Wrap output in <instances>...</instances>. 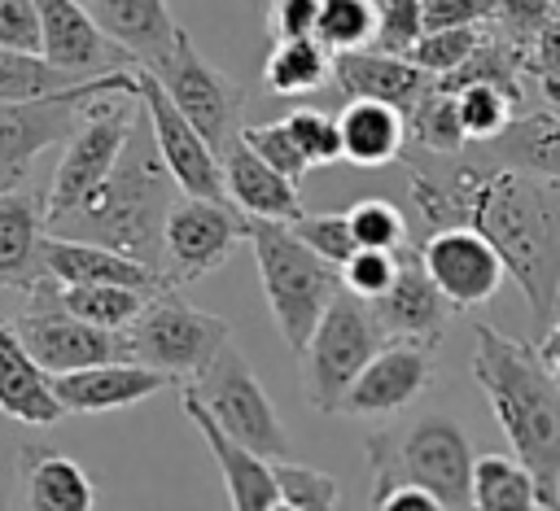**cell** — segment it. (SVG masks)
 I'll use <instances>...</instances> for the list:
<instances>
[{"label": "cell", "instance_id": "obj_1", "mask_svg": "<svg viewBox=\"0 0 560 511\" xmlns=\"http://www.w3.org/2000/svg\"><path fill=\"white\" fill-rule=\"evenodd\" d=\"M411 210L429 231L477 227L503 258L529 314L542 323L560 310V183L468 157H411Z\"/></svg>", "mask_w": 560, "mask_h": 511}, {"label": "cell", "instance_id": "obj_2", "mask_svg": "<svg viewBox=\"0 0 560 511\" xmlns=\"http://www.w3.org/2000/svg\"><path fill=\"white\" fill-rule=\"evenodd\" d=\"M468 371L512 454L534 472L547 511H560V380L538 358V345H525L490 323H472Z\"/></svg>", "mask_w": 560, "mask_h": 511}, {"label": "cell", "instance_id": "obj_3", "mask_svg": "<svg viewBox=\"0 0 560 511\" xmlns=\"http://www.w3.org/2000/svg\"><path fill=\"white\" fill-rule=\"evenodd\" d=\"M179 183L166 170L149 114L140 109L131 122V135L109 170V179L70 214L61 218L52 231L57 236H74V240H96L109 249H122L158 271H166V253H162V227L171 205L179 201ZM171 275V271H166Z\"/></svg>", "mask_w": 560, "mask_h": 511}, {"label": "cell", "instance_id": "obj_4", "mask_svg": "<svg viewBox=\"0 0 560 511\" xmlns=\"http://www.w3.org/2000/svg\"><path fill=\"white\" fill-rule=\"evenodd\" d=\"M363 459H368L372 494L394 485H416L442 498L446 511H468L477 454L459 419L442 411H424L416 419L389 424L363 441Z\"/></svg>", "mask_w": 560, "mask_h": 511}, {"label": "cell", "instance_id": "obj_5", "mask_svg": "<svg viewBox=\"0 0 560 511\" xmlns=\"http://www.w3.org/2000/svg\"><path fill=\"white\" fill-rule=\"evenodd\" d=\"M245 245L254 253L258 284H262L267 310H271L284 345L293 354H302V345L311 341L315 323L324 319V310L332 306V297L346 288L341 284V266H332L311 245H302L289 223L249 218Z\"/></svg>", "mask_w": 560, "mask_h": 511}, {"label": "cell", "instance_id": "obj_6", "mask_svg": "<svg viewBox=\"0 0 560 511\" xmlns=\"http://www.w3.org/2000/svg\"><path fill=\"white\" fill-rule=\"evenodd\" d=\"M136 114H140L136 92H109V96H96V100L83 109L74 135H70L66 148H61V162H57L48 188H44L48 231H52L61 218H70V214L109 179V170H114V162H118V153H122L127 135H131Z\"/></svg>", "mask_w": 560, "mask_h": 511}, {"label": "cell", "instance_id": "obj_7", "mask_svg": "<svg viewBox=\"0 0 560 511\" xmlns=\"http://www.w3.org/2000/svg\"><path fill=\"white\" fill-rule=\"evenodd\" d=\"M127 336H131V358L136 363L162 371L166 380L188 384L232 341V323L223 314L188 306L179 297V288H162L144 301L136 323L127 328Z\"/></svg>", "mask_w": 560, "mask_h": 511}, {"label": "cell", "instance_id": "obj_8", "mask_svg": "<svg viewBox=\"0 0 560 511\" xmlns=\"http://www.w3.org/2000/svg\"><path fill=\"white\" fill-rule=\"evenodd\" d=\"M385 341L389 336L381 332L372 306L341 288L332 306L324 310V319L315 323L311 341L302 345V380H306L311 406L324 415H341L350 384L359 380V371L372 363V354Z\"/></svg>", "mask_w": 560, "mask_h": 511}, {"label": "cell", "instance_id": "obj_9", "mask_svg": "<svg viewBox=\"0 0 560 511\" xmlns=\"http://www.w3.org/2000/svg\"><path fill=\"white\" fill-rule=\"evenodd\" d=\"M109 92H136V66L131 70H114L101 74L92 83H83L79 92L66 96H44V100H0V197L18 192L22 179L31 175V166L52 148L66 144L83 118V109L96 96Z\"/></svg>", "mask_w": 560, "mask_h": 511}, {"label": "cell", "instance_id": "obj_10", "mask_svg": "<svg viewBox=\"0 0 560 511\" xmlns=\"http://www.w3.org/2000/svg\"><path fill=\"white\" fill-rule=\"evenodd\" d=\"M179 389H188L219 419V428L228 437H236L241 445H249L254 454H262L271 463L293 459V441L284 432V419H280L271 393L262 389L258 371L249 367V358L232 341L214 354V363L197 380H188Z\"/></svg>", "mask_w": 560, "mask_h": 511}, {"label": "cell", "instance_id": "obj_11", "mask_svg": "<svg viewBox=\"0 0 560 511\" xmlns=\"http://www.w3.org/2000/svg\"><path fill=\"white\" fill-rule=\"evenodd\" d=\"M158 74V83L166 87V96L179 105V114L206 135V144L223 157L236 140H241V109H245V92L219 70L210 66L197 44L188 39V31L175 39V48L149 66Z\"/></svg>", "mask_w": 560, "mask_h": 511}, {"label": "cell", "instance_id": "obj_12", "mask_svg": "<svg viewBox=\"0 0 560 511\" xmlns=\"http://www.w3.org/2000/svg\"><path fill=\"white\" fill-rule=\"evenodd\" d=\"M245 236H249V218L232 201L179 197L162 227V253L171 280L188 284L214 275L236 253V245H245Z\"/></svg>", "mask_w": 560, "mask_h": 511}, {"label": "cell", "instance_id": "obj_13", "mask_svg": "<svg viewBox=\"0 0 560 511\" xmlns=\"http://www.w3.org/2000/svg\"><path fill=\"white\" fill-rule=\"evenodd\" d=\"M136 100L149 114L158 153L166 162V170L175 175L184 197H210V201H228L223 188V157L206 144V135L179 114V105L166 96V87L158 83V74L149 66H136Z\"/></svg>", "mask_w": 560, "mask_h": 511}, {"label": "cell", "instance_id": "obj_14", "mask_svg": "<svg viewBox=\"0 0 560 511\" xmlns=\"http://www.w3.org/2000/svg\"><path fill=\"white\" fill-rule=\"evenodd\" d=\"M416 253H420V266L429 271V280L438 284V293L451 301V310L486 306L508 280L499 249L477 227H464V223L420 236Z\"/></svg>", "mask_w": 560, "mask_h": 511}, {"label": "cell", "instance_id": "obj_15", "mask_svg": "<svg viewBox=\"0 0 560 511\" xmlns=\"http://www.w3.org/2000/svg\"><path fill=\"white\" fill-rule=\"evenodd\" d=\"M13 323H18V336L26 341V349L35 354V363L48 376H66V371H83V367H96V363L131 358V336L127 332L96 328V323L74 319L57 306H31Z\"/></svg>", "mask_w": 560, "mask_h": 511}, {"label": "cell", "instance_id": "obj_16", "mask_svg": "<svg viewBox=\"0 0 560 511\" xmlns=\"http://www.w3.org/2000/svg\"><path fill=\"white\" fill-rule=\"evenodd\" d=\"M429 380H433V345L389 336L372 354V363L359 371V380L350 384L341 415H359V419L402 415L429 389Z\"/></svg>", "mask_w": 560, "mask_h": 511}, {"label": "cell", "instance_id": "obj_17", "mask_svg": "<svg viewBox=\"0 0 560 511\" xmlns=\"http://www.w3.org/2000/svg\"><path fill=\"white\" fill-rule=\"evenodd\" d=\"M4 511H96V480L79 459L48 441L13 450V485Z\"/></svg>", "mask_w": 560, "mask_h": 511}, {"label": "cell", "instance_id": "obj_18", "mask_svg": "<svg viewBox=\"0 0 560 511\" xmlns=\"http://www.w3.org/2000/svg\"><path fill=\"white\" fill-rule=\"evenodd\" d=\"M39 52L74 79H101L140 66L96 26L83 0H39Z\"/></svg>", "mask_w": 560, "mask_h": 511}, {"label": "cell", "instance_id": "obj_19", "mask_svg": "<svg viewBox=\"0 0 560 511\" xmlns=\"http://www.w3.org/2000/svg\"><path fill=\"white\" fill-rule=\"evenodd\" d=\"M179 411H184L188 424L201 432V441H206V450H210V459H214V467H219V476H223V489H228L232 511H267V507L280 498L276 463L262 459V454H254V450L241 445L236 437H228V432L219 428V419H214L188 389H179Z\"/></svg>", "mask_w": 560, "mask_h": 511}, {"label": "cell", "instance_id": "obj_20", "mask_svg": "<svg viewBox=\"0 0 560 511\" xmlns=\"http://www.w3.org/2000/svg\"><path fill=\"white\" fill-rule=\"evenodd\" d=\"M44 275L52 284H127V288H140V293L179 288L166 271H158V266H149V262H140L122 249L57 236V231H48V240H44Z\"/></svg>", "mask_w": 560, "mask_h": 511}, {"label": "cell", "instance_id": "obj_21", "mask_svg": "<svg viewBox=\"0 0 560 511\" xmlns=\"http://www.w3.org/2000/svg\"><path fill=\"white\" fill-rule=\"evenodd\" d=\"M381 332L398 336V341H420V345H438L451 319V301L438 293V284L429 280V271L420 266V253H402V266L394 275V284L368 301Z\"/></svg>", "mask_w": 560, "mask_h": 511}, {"label": "cell", "instance_id": "obj_22", "mask_svg": "<svg viewBox=\"0 0 560 511\" xmlns=\"http://www.w3.org/2000/svg\"><path fill=\"white\" fill-rule=\"evenodd\" d=\"M44 240L48 214L44 192L18 188L0 197V293H35L44 275Z\"/></svg>", "mask_w": 560, "mask_h": 511}, {"label": "cell", "instance_id": "obj_23", "mask_svg": "<svg viewBox=\"0 0 560 511\" xmlns=\"http://www.w3.org/2000/svg\"><path fill=\"white\" fill-rule=\"evenodd\" d=\"M166 384L162 371L136 363V358H118V363H96L83 371H66L52 376V393L61 402L66 415H105V411H122L136 406L144 397H153Z\"/></svg>", "mask_w": 560, "mask_h": 511}, {"label": "cell", "instance_id": "obj_24", "mask_svg": "<svg viewBox=\"0 0 560 511\" xmlns=\"http://www.w3.org/2000/svg\"><path fill=\"white\" fill-rule=\"evenodd\" d=\"M332 83L350 100H381V105H394L407 118V109L438 79H429L411 57H398V52H385V48H359V52H341L332 61Z\"/></svg>", "mask_w": 560, "mask_h": 511}, {"label": "cell", "instance_id": "obj_25", "mask_svg": "<svg viewBox=\"0 0 560 511\" xmlns=\"http://www.w3.org/2000/svg\"><path fill=\"white\" fill-rule=\"evenodd\" d=\"M223 188L228 201L245 218H267V223H298L306 214L302 192L289 175H280L271 162H262L245 140H236L223 153Z\"/></svg>", "mask_w": 560, "mask_h": 511}, {"label": "cell", "instance_id": "obj_26", "mask_svg": "<svg viewBox=\"0 0 560 511\" xmlns=\"http://www.w3.org/2000/svg\"><path fill=\"white\" fill-rule=\"evenodd\" d=\"M0 411L18 424L66 419V411L52 393V376L35 363V354L18 336V323H9L4 314H0Z\"/></svg>", "mask_w": 560, "mask_h": 511}, {"label": "cell", "instance_id": "obj_27", "mask_svg": "<svg viewBox=\"0 0 560 511\" xmlns=\"http://www.w3.org/2000/svg\"><path fill=\"white\" fill-rule=\"evenodd\" d=\"M83 4L96 17V26L140 66H158L184 35L166 0H83Z\"/></svg>", "mask_w": 560, "mask_h": 511}, {"label": "cell", "instance_id": "obj_28", "mask_svg": "<svg viewBox=\"0 0 560 511\" xmlns=\"http://www.w3.org/2000/svg\"><path fill=\"white\" fill-rule=\"evenodd\" d=\"M477 157L508 166V170H525L538 179L560 183V109H542V114H516L494 140L468 144Z\"/></svg>", "mask_w": 560, "mask_h": 511}, {"label": "cell", "instance_id": "obj_29", "mask_svg": "<svg viewBox=\"0 0 560 511\" xmlns=\"http://www.w3.org/2000/svg\"><path fill=\"white\" fill-rule=\"evenodd\" d=\"M337 127H341V153L350 166L376 170L407 153V118L394 105L346 100V109L337 114Z\"/></svg>", "mask_w": 560, "mask_h": 511}, {"label": "cell", "instance_id": "obj_30", "mask_svg": "<svg viewBox=\"0 0 560 511\" xmlns=\"http://www.w3.org/2000/svg\"><path fill=\"white\" fill-rule=\"evenodd\" d=\"M149 297L153 293L127 288V284H52V280H44L31 293V306H57V310H66L74 319H88L96 328L127 332Z\"/></svg>", "mask_w": 560, "mask_h": 511}, {"label": "cell", "instance_id": "obj_31", "mask_svg": "<svg viewBox=\"0 0 560 511\" xmlns=\"http://www.w3.org/2000/svg\"><path fill=\"white\" fill-rule=\"evenodd\" d=\"M468 511H547V502L516 454H477Z\"/></svg>", "mask_w": 560, "mask_h": 511}, {"label": "cell", "instance_id": "obj_32", "mask_svg": "<svg viewBox=\"0 0 560 511\" xmlns=\"http://www.w3.org/2000/svg\"><path fill=\"white\" fill-rule=\"evenodd\" d=\"M332 52L306 35V39H276L262 61V83L276 96H311L332 79Z\"/></svg>", "mask_w": 560, "mask_h": 511}, {"label": "cell", "instance_id": "obj_33", "mask_svg": "<svg viewBox=\"0 0 560 511\" xmlns=\"http://www.w3.org/2000/svg\"><path fill=\"white\" fill-rule=\"evenodd\" d=\"M407 144H416V148H424V153H433V157H455V153L468 148L455 92H446L442 83H433V87L407 109Z\"/></svg>", "mask_w": 560, "mask_h": 511}, {"label": "cell", "instance_id": "obj_34", "mask_svg": "<svg viewBox=\"0 0 560 511\" xmlns=\"http://www.w3.org/2000/svg\"><path fill=\"white\" fill-rule=\"evenodd\" d=\"M92 79H74L57 70L44 52H18L0 48V100H44V96H66L79 92Z\"/></svg>", "mask_w": 560, "mask_h": 511}, {"label": "cell", "instance_id": "obj_35", "mask_svg": "<svg viewBox=\"0 0 560 511\" xmlns=\"http://www.w3.org/2000/svg\"><path fill=\"white\" fill-rule=\"evenodd\" d=\"M376 26H381V4L376 0H324L319 22H315V39L332 57H341V52L372 48Z\"/></svg>", "mask_w": 560, "mask_h": 511}, {"label": "cell", "instance_id": "obj_36", "mask_svg": "<svg viewBox=\"0 0 560 511\" xmlns=\"http://www.w3.org/2000/svg\"><path fill=\"white\" fill-rule=\"evenodd\" d=\"M446 92H455V105H459V122H464L468 144L494 140L516 118V100L503 87H494V83H464V87H446Z\"/></svg>", "mask_w": 560, "mask_h": 511}, {"label": "cell", "instance_id": "obj_37", "mask_svg": "<svg viewBox=\"0 0 560 511\" xmlns=\"http://www.w3.org/2000/svg\"><path fill=\"white\" fill-rule=\"evenodd\" d=\"M490 31L486 26H455V31H424L420 39H416V48L407 52L429 79H446V74H455L472 52H477V44L486 39Z\"/></svg>", "mask_w": 560, "mask_h": 511}, {"label": "cell", "instance_id": "obj_38", "mask_svg": "<svg viewBox=\"0 0 560 511\" xmlns=\"http://www.w3.org/2000/svg\"><path fill=\"white\" fill-rule=\"evenodd\" d=\"M346 214H350V231H354L359 249H394V253L407 249L411 223L402 218V210H398L394 201L363 197V201H354Z\"/></svg>", "mask_w": 560, "mask_h": 511}, {"label": "cell", "instance_id": "obj_39", "mask_svg": "<svg viewBox=\"0 0 560 511\" xmlns=\"http://www.w3.org/2000/svg\"><path fill=\"white\" fill-rule=\"evenodd\" d=\"M276 480H280V498L293 511H341V485L319 467L280 459L276 463Z\"/></svg>", "mask_w": 560, "mask_h": 511}, {"label": "cell", "instance_id": "obj_40", "mask_svg": "<svg viewBox=\"0 0 560 511\" xmlns=\"http://www.w3.org/2000/svg\"><path fill=\"white\" fill-rule=\"evenodd\" d=\"M284 127H289V135H293V144H298V153L306 157V166L315 170V166H332V162H341L346 153H341V127H337V118H328L324 109H289L284 118H280Z\"/></svg>", "mask_w": 560, "mask_h": 511}, {"label": "cell", "instance_id": "obj_41", "mask_svg": "<svg viewBox=\"0 0 560 511\" xmlns=\"http://www.w3.org/2000/svg\"><path fill=\"white\" fill-rule=\"evenodd\" d=\"M293 236L302 245H311L319 258H328L332 266H346L359 249L354 231H350V214L346 210H324V214H302L298 223H289Z\"/></svg>", "mask_w": 560, "mask_h": 511}, {"label": "cell", "instance_id": "obj_42", "mask_svg": "<svg viewBox=\"0 0 560 511\" xmlns=\"http://www.w3.org/2000/svg\"><path fill=\"white\" fill-rule=\"evenodd\" d=\"M402 253H407V249H402ZM402 253H394V249H354V258L341 266L346 293H354V297H363V301H376V297L394 284V275H398V266H402Z\"/></svg>", "mask_w": 560, "mask_h": 511}, {"label": "cell", "instance_id": "obj_43", "mask_svg": "<svg viewBox=\"0 0 560 511\" xmlns=\"http://www.w3.org/2000/svg\"><path fill=\"white\" fill-rule=\"evenodd\" d=\"M241 140H245L262 162H271L280 175H289L293 183H302V175L311 170L306 157L298 153V144H293V135H289L284 122H249V127H241Z\"/></svg>", "mask_w": 560, "mask_h": 511}, {"label": "cell", "instance_id": "obj_44", "mask_svg": "<svg viewBox=\"0 0 560 511\" xmlns=\"http://www.w3.org/2000/svg\"><path fill=\"white\" fill-rule=\"evenodd\" d=\"M420 35H424V0H385L381 4V26H376L372 48L407 57Z\"/></svg>", "mask_w": 560, "mask_h": 511}, {"label": "cell", "instance_id": "obj_45", "mask_svg": "<svg viewBox=\"0 0 560 511\" xmlns=\"http://www.w3.org/2000/svg\"><path fill=\"white\" fill-rule=\"evenodd\" d=\"M521 52H525V74L538 79V87L551 105H560V13Z\"/></svg>", "mask_w": 560, "mask_h": 511}, {"label": "cell", "instance_id": "obj_46", "mask_svg": "<svg viewBox=\"0 0 560 511\" xmlns=\"http://www.w3.org/2000/svg\"><path fill=\"white\" fill-rule=\"evenodd\" d=\"M556 13H560V0H494L499 35L512 39V44H521V48H525Z\"/></svg>", "mask_w": 560, "mask_h": 511}, {"label": "cell", "instance_id": "obj_47", "mask_svg": "<svg viewBox=\"0 0 560 511\" xmlns=\"http://www.w3.org/2000/svg\"><path fill=\"white\" fill-rule=\"evenodd\" d=\"M0 48L39 52V0H0Z\"/></svg>", "mask_w": 560, "mask_h": 511}, {"label": "cell", "instance_id": "obj_48", "mask_svg": "<svg viewBox=\"0 0 560 511\" xmlns=\"http://www.w3.org/2000/svg\"><path fill=\"white\" fill-rule=\"evenodd\" d=\"M494 0H424V31H455V26H490Z\"/></svg>", "mask_w": 560, "mask_h": 511}, {"label": "cell", "instance_id": "obj_49", "mask_svg": "<svg viewBox=\"0 0 560 511\" xmlns=\"http://www.w3.org/2000/svg\"><path fill=\"white\" fill-rule=\"evenodd\" d=\"M324 0H267V26L271 39H306L315 35Z\"/></svg>", "mask_w": 560, "mask_h": 511}, {"label": "cell", "instance_id": "obj_50", "mask_svg": "<svg viewBox=\"0 0 560 511\" xmlns=\"http://www.w3.org/2000/svg\"><path fill=\"white\" fill-rule=\"evenodd\" d=\"M372 511H446V507H442V498H433L429 489L394 485V489L372 494Z\"/></svg>", "mask_w": 560, "mask_h": 511}, {"label": "cell", "instance_id": "obj_51", "mask_svg": "<svg viewBox=\"0 0 560 511\" xmlns=\"http://www.w3.org/2000/svg\"><path fill=\"white\" fill-rule=\"evenodd\" d=\"M538 358H542L547 371L560 380V310H556V319L547 323V332H542V341H538Z\"/></svg>", "mask_w": 560, "mask_h": 511}, {"label": "cell", "instance_id": "obj_52", "mask_svg": "<svg viewBox=\"0 0 560 511\" xmlns=\"http://www.w3.org/2000/svg\"><path fill=\"white\" fill-rule=\"evenodd\" d=\"M376 4H385V0H376Z\"/></svg>", "mask_w": 560, "mask_h": 511}]
</instances>
